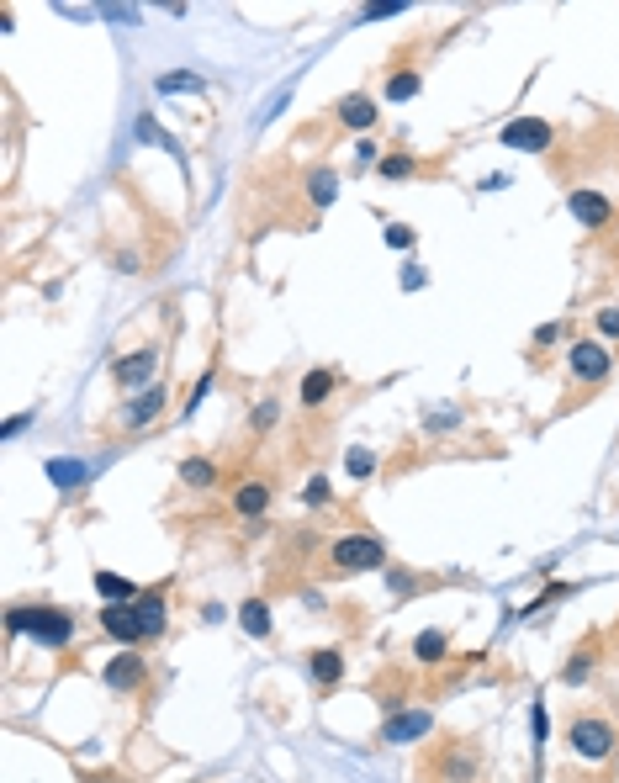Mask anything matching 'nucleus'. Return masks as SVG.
Returning a JSON list of instances; mask_svg holds the SVG:
<instances>
[{"mask_svg":"<svg viewBox=\"0 0 619 783\" xmlns=\"http://www.w3.org/2000/svg\"><path fill=\"white\" fill-rule=\"evenodd\" d=\"M413 170H418L413 154H387L381 159V175H387V181H403V175H413Z\"/></svg>","mask_w":619,"mask_h":783,"instance_id":"nucleus-25","label":"nucleus"},{"mask_svg":"<svg viewBox=\"0 0 619 783\" xmlns=\"http://www.w3.org/2000/svg\"><path fill=\"white\" fill-rule=\"evenodd\" d=\"M154 85H159V95H175V91H201V74H159Z\"/></svg>","mask_w":619,"mask_h":783,"instance_id":"nucleus-23","label":"nucleus"},{"mask_svg":"<svg viewBox=\"0 0 619 783\" xmlns=\"http://www.w3.org/2000/svg\"><path fill=\"white\" fill-rule=\"evenodd\" d=\"M387 582H392V593H413V588H418L408 572H387Z\"/></svg>","mask_w":619,"mask_h":783,"instance_id":"nucleus-33","label":"nucleus"},{"mask_svg":"<svg viewBox=\"0 0 619 783\" xmlns=\"http://www.w3.org/2000/svg\"><path fill=\"white\" fill-rule=\"evenodd\" d=\"M265 503H270V482H265V476H254V482H244V487L233 493V508H239L244 519L265 514Z\"/></svg>","mask_w":619,"mask_h":783,"instance_id":"nucleus-15","label":"nucleus"},{"mask_svg":"<svg viewBox=\"0 0 619 783\" xmlns=\"http://www.w3.org/2000/svg\"><path fill=\"white\" fill-rule=\"evenodd\" d=\"M164 625H170L164 593H143V598H133V603H106V609H101V630H106L112 641H123V646L159 641Z\"/></svg>","mask_w":619,"mask_h":783,"instance_id":"nucleus-1","label":"nucleus"},{"mask_svg":"<svg viewBox=\"0 0 619 783\" xmlns=\"http://www.w3.org/2000/svg\"><path fill=\"white\" fill-rule=\"evenodd\" d=\"M339 387V371H329V366H318V371H308L302 377V407H323V397Z\"/></svg>","mask_w":619,"mask_h":783,"instance_id":"nucleus-14","label":"nucleus"},{"mask_svg":"<svg viewBox=\"0 0 619 783\" xmlns=\"http://www.w3.org/2000/svg\"><path fill=\"white\" fill-rule=\"evenodd\" d=\"M398 11H408V0H381V5H366V22H376V16H398Z\"/></svg>","mask_w":619,"mask_h":783,"instance_id":"nucleus-31","label":"nucleus"},{"mask_svg":"<svg viewBox=\"0 0 619 783\" xmlns=\"http://www.w3.org/2000/svg\"><path fill=\"white\" fill-rule=\"evenodd\" d=\"M302 498H308L312 508H323V503L334 498V487H329V476H312V482H308V493H302Z\"/></svg>","mask_w":619,"mask_h":783,"instance_id":"nucleus-27","label":"nucleus"},{"mask_svg":"<svg viewBox=\"0 0 619 783\" xmlns=\"http://www.w3.org/2000/svg\"><path fill=\"white\" fill-rule=\"evenodd\" d=\"M497 138H503V149H519V154H545L556 132H551V122H540V117H519V122L503 127Z\"/></svg>","mask_w":619,"mask_h":783,"instance_id":"nucleus-5","label":"nucleus"},{"mask_svg":"<svg viewBox=\"0 0 619 783\" xmlns=\"http://www.w3.org/2000/svg\"><path fill=\"white\" fill-rule=\"evenodd\" d=\"M403 286H408V291H413V286H424V265H408V270H403Z\"/></svg>","mask_w":619,"mask_h":783,"instance_id":"nucleus-34","label":"nucleus"},{"mask_svg":"<svg viewBox=\"0 0 619 783\" xmlns=\"http://www.w3.org/2000/svg\"><path fill=\"white\" fill-rule=\"evenodd\" d=\"M572 218L588 222V228H609L614 207H609V196H604V191H572Z\"/></svg>","mask_w":619,"mask_h":783,"instance_id":"nucleus-9","label":"nucleus"},{"mask_svg":"<svg viewBox=\"0 0 619 783\" xmlns=\"http://www.w3.org/2000/svg\"><path fill=\"white\" fill-rule=\"evenodd\" d=\"M308 667H312V683H318V689H334V683L344 678V651L339 646H323V651L308 657Z\"/></svg>","mask_w":619,"mask_h":783,"instance_id":"nucleus-12","label":"nucleus"},{"mask_svg":"<svg viewBox=\"0 0 619 783\" xmlns=\"http://www.w3.org/2000/svg\"><path fill=\"white\" fill-rule=\"evenodd\" d=\"M308 196H312V207H329V201L339 196V175H334V170H312V175H308Z\"/></svg>","mask_w":619,"mask_h":783,"instance_id":"nucleus-18","label":"nucleus"},{"mask_svg":"<svg viewBox=\"0 0 619 783\" xmlns=\"http://www.w3.org/2000/svg\"><path fill=\"white\" fill-rule=\"evenodd\" d=\"M413 239H418V233H413L408 222H392V228H387V244H392V250H413Z\"/></svg>","mask_w":619,"mask_h":783,"instance_id":"nucleus-28","label":"nucleus"},{"mask_svg":"<svg viewBox=\"0 0 619 783\" xmlns=\"http://www.w3.org/2000/svg\"><path fill=\"white\" fill-rule=\"evenodd\" d=\"M598 323V334H609V339H619V308H604V313L593 318Z\"/></svg>","mask_w":619,"mask_h":783,"instance_id":"nucleus-29","label":"nucleus"},{"mask_svg":"<svg viewBox=\"0 0 619 783\" xmlns=\"http://www.w3.org/2000/svg\"><path fill=\"white\" fill-rule=\"evenodd\" d=\"M445 646H450V641H445V630H424V635L413 641V657H418V661H439V657H445Z\"/></svg>","mask_w":619,"mask_h":783,"instance_id":"nucleus-22","label":"nucleus"},{"mask_svg":"<svg viewBox=\"0 0 619 783\" xmlns=\"http://www.w3.org/2000/svg\"><path fill=\"white\" fill-rule=\"evenodd\" d=\"M376 112H381V106H376L371 95H360V91L339 101V122L344 127H360V132H366V127H376Z\"/></svg>","mask_w":619,"mask_h":783,"instance_id":"nucleus-13","label":"nucleus"},{"mask_svg":"<svg viewBox=\"0 0 619 783\" xmlns=\"http://www.w3.org/2000/svg\"><path fill=\"white\" fill-rule=\"evenodd\" d=\"M5 630H11V635L27 630L37 646H69V641H74V614H69V609H11V614H5Z\"/></svg>","mask_w":619,"mask_h":783,"instance_id":"nucleus-2","label":"nucleus"},{"mask_svg":"<svg viewBox=\"0 0 619 783\" xmlns=\"http://www.w3.org/2000/svg\"><path fill=\"white\" fill-rule=\"evenodd\" d=\"M429 725H434L429 710H403V715H392V720L381 725V741H387V747H408V741L429 736Z\"/></svg>","mask_w":619,"mask_h":783,"instance_id":"nucleus-7","label":"nucleus"},{"mask_svg":"<svg viewBox=\"0 0 619 783\" xmlns=\"http://www.w3.org/2000/svg\"><path fill=\"white\" fill-rule=\"evenodd\" d=\"M48 476L59 482V493H74V487L91 476V466H85V461H54V466H48Z\"/></svg>","mask_w":619,"mask_h":783,"instance_id":"nucleus-19","label":"nucleus"},{"mask_svg":"<svg viewBox=\"0 0 619 783\" xmlns=\"http://www.w3.org/2000/svg\"><path fill=\"white\" fill-rule=\"evenodd\" d=\"M164 403H170V392H164V387H149L138 403H127L123 424H127V429H143V424H154L159 413H164Z\"/></svg>","mask_w":619,"mask_h":783,"instance_id":"nucleus-11","label":"nucleus"},{"mask_svg":"<svg viewBox=\"0 0 619 783\" xmlns=\"http://www.w3.org/2000/svg\"><path fill=\"white\" fill-rule=\"evenodd\" d=\"M588 672H593V646H577V657L566 661V672H561V678H566V683H583Z\"/></svg>","mask_w":619,"mask_h":783,"instance_id":"nucleus-24","label":"nucleus"},{"mask_svg":"<svg viewBox=\"0 0 619 783\" xmlns=\"http://www.w3.org/2000/svg\"><path fill=\"white\" fill-rule=\"evenodd\" d=\"M22 429H27V413H16V418H5V439H16V435H22Z\"/></svg>","mask_w":619,"mask_h":783,"instance_id":"nucleus-35","label":"nucleus"},{"mask_svg":"<svg viewBox=\"0 0 619 783\" xmlns=\"http://www.w3.org/2000/svg\"><path fill=\"white\" fill-rule=\"evenodd\" d=\"M95 593L112 598V603H133V598H143L127 577H117V572H95Z\"/></svg>","mask_w":619,"mask_h":783,"instance_id":"nucleus-17","label":"nucleus"},{"mask_svg":"<svg viewBox=\"0 0 619 783\" xmlns=\"http://www.w3.org/2000/svg\"><path fill=\"white\" fill-rule=\"evenodd\" d=\"M154 366H159V355L154 349H138V355H127V360H117V387H143V381H154Z\"/></svg>","mask_w":619,"mask_h":783,"instance_id":"nucleus-10","label":"nucleus"},{"mask_svg":"<svg viewBox=\"0 0 619 783\" xmlns=\"http://www.w3.org/2000/svg\"><path fill=\"white\" fill-rule=\"evenodd\" d=\"M566 741H572V752L588 757V762H609V757H614V747H619L614 725L598 720V715H577V720H572V730H566Z\"/></svg>","mask_w":619,"mask_h":783,"instance_id":"nucleus-3","label":"nucleus"},{"mask_svg":"<svg viewBox=\"0 0 619 783\" xmlns=\"http://www.w3.org/2000/svg\"><path fill=\"white\" fill-rule=\"evenodd\" d=\"M207 392H212V371H207V377H201L196 387H191V403H186V413H191L196 403H207Z\"/></svg>","mask_w":619,"mask_h":783,"instance_id":"nucleus-32","label":"nucleus"},{"mask_svg":"<svg viewBox=\"0 0 619 783\" xmlns=\"http://www.w3.org/2000/svg\"><path fill=\"white\" fill-rule=\"evenodd\" d=\"M95 783H101V778H95Z\"/></svg>","mask_w":619,"mask_h":783,"instance_id":"nucleus-36","label":"nucleus"},{"mask_svg":"<svg viewBox=\"0 0 619 783\" xmlns=\"http://www.w3.org/2000/svg\"><path fill=\"white\" fill-rule=\"evenodd\" d=\"M239 625H244V635L265 641V635H270V603H265V598H249L244 609H239Z\"/></svg>","mask_w":619,"mask_h":783,"instance_id":"nucleus-16","label":"nucleus"},{"mask_svg":"<svg viewBox=\"0 0 619 783\" xmlns=\"http://www.w3.org/2000/svg\"><path fill=\"white\" fill-rule=\"evenodd\" d=\"M181 482H186V487H217V466L196 455V461H186V466H181Z\"/></svg>","mask_w":619,"mask_h":783,"instance_id":"nucleus-21","label":"nucleus"},{"mask_svg":"<svg viewBox=\"0 0 619 783\" xmlns=\"http://www.w3.org/2000/svg\"><path fill=\"white\" fill-rule=\"evenodd\" d=\"M276 413H280L276 397H265V403L254 407V429H270V424H276Z\"/></svg>","mask_w":619,"mask_h":783,"instance_id":"nucleus-30","label":"nucleus"},{"mask_svg":"<svg viewBox=\"0 0 619 783\" xmlns=\"http://www.w3.org/2000/svg\"><path fill=\"white\" fill-rule=\"evenodd\" d=\"M424 91V80H418V69H398L392 80H387V101H413V95Z\"/></svg>","mask_w":619,"mask_h":783,"instance_id":"nucleus-20","label":"nucleus"},{"mask_svg":"<svg viewBox=\"0 0 619 783\" xmlns=\"http://www.w3.org/2000/svg\"><path fill=\"white\" fill-rule=\"evenodd\" d=\"M329 562L339 566V572H381V566H387V545H381L376 534H344V540H334Z\"/></svg>","mask_w":619,"mask_h":783,"instance_id":"nucleus-4","label":"nucleus"},{"mask_svg":"<svg viewBox=\"0 0 619 783\" xmlns=\"http://www.w3.org/2000/svg\"><path fill=\"white\" fill-rule=\"evenodd\" d=\"M566 366H572V377H577V381H604L614 360H609V349L598 345V339H577L572 355H566Z\"/></svg>","mask_w":619,"mask_h":783,"instance_id":"nucleus-6","label":"nucleus"},{"mask_svg":"<svg viewBox=\"0 0 619 783\" xmlns=\"http://www.w3.org/2000/svg\"><path fill=\"white\" fill-rule=\"evenodd\" d=\"M344 466H349V476H371L376 455H371V450H349V461H344Z\"/></svg>","mask_w":619,"mask_h":783,"instance_id":"nucleus-26","label":"nucleus"},{"mask_svg":"<svg viewBox=\"0 0 619 783\" xmlns=\"http://www.w3.org/2000/svg\"><path fill=\"white\" fill-rule=\"evenodd\" d=\"M143 678H149V667H143V657H133V651H123V657L106 661V689L138 693V689H143Z\"/></svg>","mask_w":619,"mask_h":783,"instance_id":"nucleus-8","label":"nucleus"}]
</instances>
